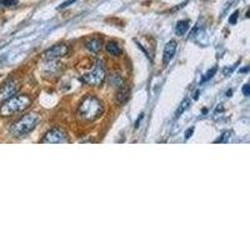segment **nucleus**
Masks as SVG:
<instances>
[{"instance_id":"19","label":"nucleus","mask_w":250,"mask_h":250,"mask_svg":"<svg viewBox=\"0 0 250 250\" xmlns=\"http://www.w3.org/2000/svg\"><path fill=\"white\" fill-rule=\"evenodd\" d=\"M228 134H229V131H227V133H225L222 138H219V139H216L215 143H223V142H225V139H227V137H228Z\"/></svg>"},{"instance_id":"9","label":"nucleus","mask_w":250,"mask_h":250,"mask_svg":"<svg viewBox=\"0 0 250 250\" xmlns=\"http://www.w3.org/2000/svg\"><path fill=\"white\" fill-rule=\"evenodd\" d=\"M129 95H130V91L129 89L125 86V84L120 88H118V93H117V103L118 104H124V103L128 102Z\"/></svg>"},{"instance_id":"15","label":"nucleus","mask_w":250,"mask_h":250,"mask_svg":"<svg viewBox=\"0 0 250 250\" xmlns=\"http://www.w3.org/2000/svg\"><path fill=\"white\" fill-rule=\"evenodd\" d=\"M18 4V0H0V6H14Z\"/></svg>"},{"instance_id":"7","label":"nucleus","mask_w":250,"mask_h":250,"mask_svg":"<svg viewBox=\"0 0 250 250\" xmlns=\"http://www.w3.org/2000/svg\"><path fill=\"white\" fill-rule=\"evenodd\" d=\"M18 91V85L17 83L10 80V82L5 83L1 88H0V102H4V100L9 99V98L14 97Z\"/></svg>"},{"instance_id":"6","label":"nucleus","mask_w":250,"mask_h":250,"mask_svg":"<svg viewBox=\"0 0 250 250\" xmlns=\"http://www.w3.org/2000/svg\"><path fill=\"white\" fill-rule=\"evenodd\" d=\"M69 48L64 44H58V45H54L53 48L48 49V50L44 53V58L46 60H53V59H58V58L65 57L68 54Z\"/></svg>"},{"instance_id":"16","label":"nucleus","mask_w":250,"mask_h":250,"mask_svg":"<svg viewBox=\"0 0 250 250\" xmlns=\"http://www.w3.org/2000/svg\"><path fill=\"white\" fill-rule=\"evenodd\" d=\"M215 71H216V68L211 69V70L209 71V73H208V74H207V77H205L204 79H203V82H205V80H208V79H210V78H213V75L215 74Z\"/></svg>"},{"instance_id":"3","label":"nucleus","mask_w":250,"mask_h":250,"mask_svg":"<svg viewBox=\"0 0 250 250\" xmlns=\"http://www.w3.org/2000/svg\"><path fill=\"white\" fill-rule=\"evenodd\" d=\"M39 122L40 117L37 113L26 114V115L20 118L17 123L13 124L10 131H12V134L14 137H23V135H26V134H29L30 131L34 130V129L37 128V125L39 124Z\"/></svg>"},{"instance_id":"18","label":"nucleus","mask_w":250,"mask_h":250,"mask_svg":"<svg viewBox=\"0 0 250 250\" xmlns=\"http://www.w3.org/2000/svg\"><path fill=\"white\" fill-rule=\"evenodd\" d=\"M243 93H244L245 97H249V95H250V88H249V85H248V84H245L244 88H243Z\"/></svg>"},{"instance_id":"8","label":"nucleus","mask_w":250,"mask_h":250,"mask_svg":"<svg viewBox=\"0 0 250 250\" xmlns=\"http://www.w3.org/2000/svg\"><path fill=\"white\" fill-rule=\"evenodd\" d=\"M176 48H178V45H176V42H174V40H170L169 43H167L164 48V53H163V62H164V64L170 62V60L175 55Z\"/></svg>"},{"instance_id":"1","label":"nucleus","mask_w":250,"mask_h":250,"mask_svg":"<svg viewBox=\"0 0 250 250\" xmlns=\"http://www.w3.org/2000/svg\"><path fill=\"white\" fill-rule=\"evenodd\" d=\"M104 113V105L98 98L93 95H88L80 103L79 109H78V118L82 122L90 123L94 120L99 119Z\"/></svg>"},{"instance_id":"4","label":"nucleus","mask_w":250,"mask_h":250,"mask_svg":"<svg viewBox=\"0 0 250 250\" xmlns=\"http://www.w3.org/2000/svg\"><path fill=\"white\" fill-rule=\"evenodd\" d=\"M106 74H105V69H104V65H103V62L100 60L97 62V65H95V69L90 73H86L82 77V80L85 84H89V85H100L104 79H105Z\"/></svg>"},{"instance_id":"10","label":"nucleus","mask_w":250,"mask_h":250,"mask_svg":"<svg viewBox=\"0 0 250 250\" xmlns=\"http://www.w3.org/2000/svg\"><path fill=\"white\" fill-rule=\"evenodd\" d=\"M189 26H190V21L189 20H180L176 24L175 31L178 35H184L188 30H189Z\"/></svg>"},{"instance_id":"13","label":"nucleus","mask_w":250,"mask_h":250,"mask_svg":"<svg viewBox=\"0 0 250 250\" xmlns=\"http://www.w3.org/2000/svg\"><path fill=\"white\" fill-rule=\"evenodd\" d=\"M110 83H111V85L117 86V88H120V86L124 85V80H123L122 77H120V75H118V74L111 75Z\"/></svg>"},{"instance_id":"17","label":"nucleus","mask_w":250,"mask_h":250,"mask_svg":"<svg viewBox=\"0 0 250 250\" xmlns=\"http://www.w3.org/2000/svg\"><path fill=\"white\" fill-rule=\"evenodd\" d=\"M238 15H239V12H235L233 15H231V18L229 19V23L230 24H235L236 23V19H238Z\"/></svg>"},{"instance_id":"20","label":"nucleus","mask_w":250,"mask_h":250,"mask_svg":"<svg viewBox=\"0 0 250 250\" xmlns=\"http://www.w3.org/2000/svg\"><path fill=\"white\" fill-rule=\"evenodd\" d=\"M193 131H194L193 128L189 129V130L187 131V134H185V138H187V139H188V138H190V137H191V134H193Z\"/></svg>"},{"instance_id":"5","label":"nucleus","mask_w":250,"mask_h":250,"mask_svg":"<svg viewBox=\"0 0 250 250\" xmlns=\"http://www.w3.org/2000/svg\"><path fill=\"white\" fill-rule=\"evenodd\" d=\"M43 144H62V143H69L68 134L65 130L59 128L51 129L45 137L42 140Z\"/></svg>"},{"instance_id":"2","label":"nucleus","mask_w":250,"mask_h":250,"mask_svg":"<svg viewBox=\"0 0 250 250\" xmlns=\"http://www.w3.org/2000/svg\"><path fill=\"white\" fill-rule=\"evenodd\" d=\"M30 98L26 95H17L4 100L1 106H0V115L1 117H10L14 114L24 111L29 105H30Z\"/></svg>"},{"instance_id":"14","label":"nucleus","mask_w":250,"mask_h":250,"mask_svg":"<svg viewBox=\"0 0 250 250\" xmlns=\"http://www.w3.org/2000/svg\"><path fill=\"white\" fill-rule=\"evenodd\" d=\"M189 105H190V100H189V99H185L184 102H183L182 104H180V106H179V108H178V110H176L175 117H176V118L180 117V115H182V114L184 113V111L187 110L188 108H189Z\"/></svg>"},{"instance_id":"12","label":"nucleus","mask_w":250,"mask_h":250,"mask_svg":"<svg viewBox=\"0 0 250 250\" xmlns=\"http://www.w3.org/2000/svg\"><path fill=\"white\" fill-rule=\"evenodd\" d=\"M86 48L93 53H98L102 49V40L99 39H91L90 42L86 43Z\"/></svg>"},{"instance_id":"11","label":"nucleus","mask_w":250,"mask_h":250,"mask_svg":"<svg viewBox=\"0 0 250 250\" xmlns=\"http://www.w3.org/2000/svg\"><path fill=\"white\" fill-rule=\"evenodd\" d=\"M106 51H108L110 55H114V57H119L122 55V49L118 45L117 43H108L106 44Z\"/></svg>"}]
</instances>
